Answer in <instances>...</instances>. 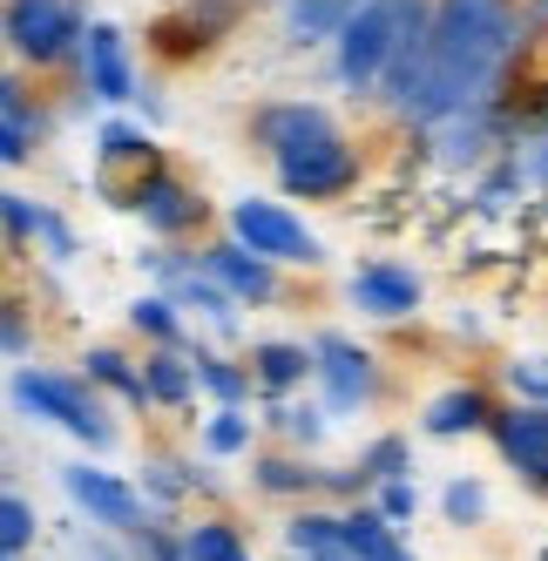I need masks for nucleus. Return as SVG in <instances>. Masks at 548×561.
<instances>
[{"instance_id":"1","label":"nucleus","mask_w":548,"mask_h":561,"mask_svg":"<svg viewBox=\"0 0 548 561\" xmlns=\"http://www.w3.org/2000/svg\"><path fill=\"white\" fill-rule=\"evenodd\" d=\"M528 42V21L515 0H441L434 8V68H426L420 95L407 102V123L441 129L467 108H488L494 89L507 82Z\"/></svg>"},{"instance_id":"2","label":"nucleus","mask_w":548,"mask_h":561,"mask_svg":"<svg viewBox=\"0 0 548 561\" xmlns=\"http://www.w3.org/2000/svg\"><path fill=\"white\" fill-rule=\"evenodd\" d=\"M14 407L34 420H55L61 433H75L89 454L115 447V420L102 413V399L89 379H68V373H42V366H21L14 373Z\"/></svg>"},{"instance_id":"3","label":"nucleus","mask_w":548,"mask_h":561,"mask_svg":"<svg viewBox=\"0 0 548 561\" xmlns=\"http://www.w3.org/2000/svg\"><path fill=\"white\" fill-rule=\"evenodd\" d=\"M61 488H68V501L82 507L102 535H123V541H142V535H156L163 528V514L149 507V494L142 488H129L123 473H109V467H61Z\"/></svg>"},{"instance_id":"4","label":"nucleus","mask_w":548,"mask_h":561,"mask_svg":"<svg viewBox=\"0 0 548 561\" xmlns=\"http://www.w3.org/2000/svg\"><path fill=\"white\" fill-rule=\"evenodd\" d=\"M407 14H413V0H373V8L339 34V82L352 95H366V89L379 95L386 61H393L400 34H407Z\"/></svg>"},{"instance_id":"5","label":"nucleus","mask_w":548,"mask_h":561,"mask_svg":"<svg viewBox=\"0 0 548 561\" xmlns=\"http://www.w3.org/2000/svg\"><path fill=\"white\" fill-rule=\"evenodd\" d=\"M8 48L34 68H55L61 55L89 48V14L75 0H8Z\"/></svg>"},{"instance_id":"6","label":"nucleus","mask_w":548,"mask_h":561,"mask_svg":"<svg viewBox=\"0 0 548 561\" xmlns=\"http://www.w3.org/2000/svg\"><path fill=\"white\" fill-rule=\"evenodd\" d=\"M230 237H238L244 251L271 257V264H319L326 257L319 237H311L292 210L264 204V196H238V204H230Z\"/></svg>"},{"instance_id":"7","label":"nucleus","mask_w":548,"mask_h":561,"mask_svg":"<svg viewBox=\"0 0 548 561\" xmlns=\"http://www.w3.org/2000/svg\"><path fill=\"white\" fill-rule=\"evenodd\" d=\"M311 358H319V386H326V413H359L379 399V358L345 339V332H319L311 339Z\"/></svg>"},{"instance_id":"8","label":"nucleus","mask_w":548,"mask_h":561,"mask_svg":"<svg viewBox=\"0 0 548 561\" xmlns=\"http://www.w3.org/2000/svg\"><path fill=\"white\" fill-rule=\"evenodd\" d=\"M278 183H285V196H339V190L359 183V149L339 129L319 136V142H298V149L278 156Z\"/></svg>"},{"instance_id":"9","label":"nucleus","mask_w":548,"mask_h":561,"mask_svg":"<svg viewBox=\"0 0 548 561\" xmlns=\"http://www.w3.org/2000/svg\"><path fill=\"white\" fill-rule=\"evenodd\" d=\"M123 204L149 224V230H163V237H183V230H197L204 224V196L176 183L170 170H142L129 190H123Z\"/></svg>"},{"instance_id":"10","label":"nucleus","mask_w":548,"mask_h":561,"mask_svg":"<svg viewBox=\"0 0 548 561\" xmlns=\"http://www.w3.org/2000/svg\"><path fill=\"white\" fill-rule=\"evenodd\" d=\"M488 439H494V454L515 473H528V480L548 473V407H501Z\"/></svg>"},{"instance_id":"11","label":"nucleus","mask_w":548,"mask_h":561,"mask_svg":"<svg viewBox=\"0 0 548 561\" xmlns=\"http://www.w3.org/2000/svg\"><path fill=\"white\" fill-rule=\"evenodd\" d=\"M204 271H210L238 305H278V271H271V257L244 251L238 237H230V244H210V251H204Z\"/></svg>"},{"instance_id":"12","label":"nucleus","mask_w":548,"mask_h":561,"mask_svg":"<svg viewBox=\"0 0 548 561\" xmlns=\"http://www.w3.org/2000/svg\"><path fill=\"white\" fill-rule=\"evenodd\" d=\"M494 392L488 386H447L426 399V413H420V433L426 439H460V433H488L494 426Z\"/></svg>"},{"instance_id":"13","label":"nucleus","mask_w":548,"mask_h":561,"mask_svg":"<svg viewBox=\"0 0 548 561\" xmlns=\"http://www.w3.org/2000/svg\"><path fill=\"white\" fill-rule=\"evenodd\" d=\"M420 277L407 264H366L352 271V305H359L366 318H413L420 311Z\"/></svg>"},{"instance_id":"14","label":"nucleus","mask_w":548,"mask_h":561,"mask_svg":"<svg viewBox=\"0 0 548 561\" xmlns=\"http://www.w3.org/2000/svg\"><path fill=\"white\" fill-rule=\"evenodd\" d=\"M319 136H332V115L319 102H271V108H258V123H251V142H264L271 156H285L298 142H319Z\"/></svg>"},{"instance_id":"15","label":"nucleus","mask_w":548,"mask_h":561,"mask_svg":"<svg viewBox=\"0 0 548 561\" xmlns=\"http://www.w3.org/2000/svg\"><path fill=\"white\" fill-rule=\"evenodd\" d=\"M82 82L102 102H129L136 95V68H129V42L115 27H89V48H82Z\"/></svg>"},{"instance_id":"16","label":"nucleus","mask_w":548,"mask_h":561,"mask_svg":"<svg viewBox=\"0 0 548 561\" xmlns=\"http://www.w3.org/2000/svg\"><path fill=\"white\" fill-rule=\"evenodd\" d=\"M434 136H441V149H434L441 163L447 170H467V163H481V156H488V142L507 136V115L488 102V108H467V115H454V123H441Z\"/></svg>"},{"instance_id":"17","label":"nucleus","mask_w":548,"mask_h":561,"mask_svg":"<svg viewBox=\"0 0 548 561\" xmlns=\"http://www.w3.org/2000/svg\"><path fill=\"white\" fill-rule=\"evenodd\" d=\"M42 136H48V115L27 102V89L14 82H0V156H8V170H21L34 149H42Z\"/></svg>"},{"instance_id":"18","label":"nucleus","mask_w":548,"mask_h":561,"mask_svg":"<svg viewBox=\"0 0 548 561\" xmlns=\"http://www.w3.org/2000/svg\"><path fill=\"white\" fill-rule=\"evenodd\" d=\"M82 379H89V386H102V392H115V399H123V407H136V413H149V407H156L142 366H136L123 345H89V352H82Z\"/></svg>"},{"instance_id":"19","label":"nucleus","mask_w":548,"mask_h":561,"mask_svg":"<svg viewBox=\"0 0 548 561\" xmlns=\"http://www.w3.org/2000/svg\"><path fill=\"white\" fill-rule=\"evenodd\" d=\"M285 548H292L298 561H359V554H352V541H345V520L326 514V507L292 514V520H285Z\"/></svg>"},{"instance_id":"20","label":"nucleus","mask_w":548,"mask_h":561,"mask_svg":"<svg viewBox=\"0 0 548 561\" xmlns=\"http://www.w3.org/2000/svg\"><path fill=\"white\" fill-rule=\"evenodd\" d=\"M251 373L264 392H292L305 379H319V358H311V345H292V339H264L251 345Z\"/></svg>"},{"instance_id":"21","label":"nucleus","mask_w":548,"mask_h":561,"mask_svg":"<svg viewBox=\"0 0 548 561\" xmlns=\"http://www.w3.org/2000/svg\"><path fill=\"white\" fill-rule=\"evenodd\" d=\"M366 8H373V0H292L285 27H292V42H339Z\"/></svg>"},{"instance_id":"22","label":"nucleus","mask_w":548,"mask_h":561,"mask_svg":"<svg viewBox=\"0 0 548 561\" xmlns=\"http://www.w3.org/2000/svg\"><path fill=\"white\" fill-rule=\"evenodd\" d=\"M339 520H345V541H352V554H359V561H413L407 541H400V528L379 507H345Z\"/></svg>"},{"instance_id":"23","label":"nucleus","mask_w":548,"mask_h":561,"mask_svg":"<svg viewBox=\"0 0 548 561\" xmlns=\"http://www.w3.org/2000/svg\"><path fill=\"white\" fill-rule=\"evenodd\" d=\"M142 379H149L156 407H190V392H204L197 386V358H190V352H163V345L142 358Z\"/></svg>"},{"instance_id":"24","label":"nucleus","mask_w":548,"mask_h":561,"mask_svg":"<svg viewBox=\"0 0 548 561\" xmlns=\"http://www.w3.org/2000/svg\"><path fill=\"white\" fill-rule=\"evenodd\" d=\"M197 358V386L217 399V413H244V399H251V386H258V373L251 366H230V358H217V352H190Z\"/></svg>"},{"instance_id":"25","label":"nucleus","mask_w":548,"mask_h":561,"mask_svg":"<svg viewBox=\"0 0 548 561\" xmlns=\"http://www.w3.org/2000/svg\"><path fill=\"white\" fill-rule=\"evenodd\" d=\"M224 21H230V0H210V8H190V14H176V21H163V27H156V48H163V55L210 48Z\"/></svg>"},{"instance_id":"26","label":"nucleus","mask_w":548,"mask_h":561,"mask_svg":"<svg viewBox=\"0 0 548 561\" xmlns=\"http://www.w3.org/2000/svg\"><path fill=\"white\" fill-rule=\"evenodd\" d=\"M251 488L258 494H319L326 467H305L298 454H258L251 460Z\"/></svg>"},{"instance_id":"27","label":"nucleus","mask_w":548,"mask_h":561,"mask_svg":"<svg viewBox=\"0 0 548 561\" xmlns=\"http://www.w3.org/2000/svg\"><path fill=\"white\" fill-rule=\"evenodd\" d=\"M129 325H136L142 339H156L163 352H197V345L183 339V311H176V298H170V291L136 298V305H129Z\"/></svg>"},{"instance_id":"28","label":"nucleus","mask_w":548,"mask_h":561,"mask_svg":"<svg viewBox=\"0 0 548 561\" xmlns=\"http://www.w3.org/2000/svg\"><path fill=\"white\" fill-rule=\"evenodd\" d=\"M359 473L373 480V488H386V480H413V439L407 433H379L359 447Z\"/></svg>"},{"instance_id":"29","label":"nucleus","mask_w":548,"mask_h":561,"mask_svg":"<svg viewBox=\"0 0 548 561\" xmlns=\"http://www.w3.org/2000/svg\"><path fill=\"white\" fill-rule=\"evenodd\" d=\"M183 554L190 561H251L244 535L230 528V520H190V528H183Z\"/></svg>"},{"instance_id":"30","label":"nucleus","mask_w":548,"mask_h":561,"mask_svg":"<svg viewBox=\"0 0 548 561\" xmlns=\"http://www.w3.org/2000/svg\"><path fill=\"white\" fill-rule=\"evenodd\" d=\"M190 488H197V467H183V460H170V454L142 460V494H149V507H176Z\"/></svg>"},{"instance_id":"31","label":"nucleus","mask_w":548,"mask_h":561,"mask_svg":"<svg viewBox=\"0 0 548 561\" xmlns=\"http://www.w3.org/2000/svg\"><path fill=\"white\" fill-rule=\"evenodd\" d=\"M204 454H210V460L251 454V413H210V420H204Z\"/></svg>"},{"instance_id":"32","label":"nucleus","mask_w":548,"mask_h":561,"mask_svg":"<svg viewBox=\"0 0 548 561\" xmlns=\"http://www.w3.org/2000/svg\"><path fill=\"white\" fill-rule=\"evenodd\" d=\"M27 541H34V501L8 488V494H0V554L21 561V554H27Z\"/></svg>"},{"instance_id":"33","label":"nucleus","mask_w":548,"mask_h":561,"mask_svg":"<svg viewBox=\"0 0 548 561\" xmlns=\"http://www.w3.org/2000/svg\"><path fill=\"white\" fill-rule=\"evenodd\" d=\"M441 514L454 520V528H481V520H488V488H481V480H447V488H441Z\"/></svg>"},{"instance_id":"34","label":"nucleus","mask_w":548,"mask_h":561,"mask_svg":"<svg viewBox=\"0 0 548 561\" xmlns=\"http://www.w3.org/2000/svg\"><path fill=\"white\" fill-rule=\"evenodd\" d=\"M271 426H278L292 447H319L326 439V407H271Z\"/></svg>"},{"instance_id":"35","label":"nucleus","mask_w":548,"mask_h":561,"mask_svg":"<svg viewBox=\"0 0 548 561\" xmlns=\"http://www.w3.org/2000/svg\"><path fill=\"white\" fill-rule=\"evenodd\" d=\"M102 156H109V163H149V156H156V142L136 129V123H102Z\"/></svg>"},{"instance_id":"36","label":"nucleus","mask_w":548,"mask_h":561,"mask_svg":"<svg viewBox=\"0 0 548 561\" xmlns=\"http://www.w3.org/2000/svg\"><path fill=\"white\" fill-rule=\"evenodd\" d=\"M507 392H515V407H548V352L515 358V366H507Z\"/></svg>"},{"instance_id":"37","label":"nucleus","mask_w":548,"mask_h":561,"mask_svg":"<svg viewBox=\"0 0 548 561\" xmlns=\"http://www.w3.org/2000/svg\"><path fill=\"white\" fill-rule=\"evenodd\" d=\"M386 520H393V528H407V520L420 514V488H413V480H386V488H379V501H373Z\"/></svg>"},{"instance_id":"38","label":"nucleus","mask_w":548,"mask_h":561,"mask_svg":"<svg viewBox=\"0 0 548 561\" xmlns=\"http://www.w3.org/2000/svg\"><path fill=\"white\" fill-rule=\"evenodd\" d=\"M0 217H8V237H14V244H27V237L42 230V210H34L27 196H14V190L0 196Z\"/></svg>"},{"instance_id":"39","label":"nucleus","mask_w":548,"mask_h":561,"mask_svg":"<svg viewBox=\"0 0 548 561\" xmlns=\"http://www.w3.org/2000/svg\"><path fill=\"white\" fill-rule=\"evenodd\" d=\"M0 345H8V358H27V305L21 298L0 305Z\"/></svg>"},{"instance_id":"40","label":"nucleus","mask_w":548,"mask_h":561,"mask_svg":"<svg viewBox=\"0 0 548 561\" xmlns=\"http://www.w3.org/2000/svg\"><path fill=\"white\" fill-rule=\"evenodd\" d=\"M129 548H136V561H190L183 554V535H170V528H156V535H142Z\"/></svg>"},{"instance_id":"41","label":"nucleus","mask_w":548,"mask_h":561,"mask_svg":"<svg viewBox=\"0 0 548 561\" xmlns=\"http://www.w3.org/2000/svg\"><path fill=\"white\" fill-rule=\"evenodd\" d=\"M34 237L48 244V257H75V230H68L61 217H48V210H42V230H34Z\"/></svg>"},{"instance_id":"42","label":"nucleus","mask_w":548,"mask_h":561,"mask_svg":"<svg viewBox=\"0 0 548 561\" xmlns=\"http://www.w3.org/2000/svg\"><path fill=\"white\" fill-rule=\"evenodd\" d=\"M522 21H528V34L548 27V0H522Z\"/></svg>"},{"instance_id":"43","label":"nucleus","mask_w":548,"mask_h":561,"mask_svg":"<svg viewBox=\"0 0 548 561\" xmlns=\"http://www.w3.org/2000/svg\"><path fill=\"white\" fill-rule=\"evenodd\" d=\"M528 170H535V176L548 183V136H541V149H535V163H528Z\"/></svg>"},{"instance_id":"44","label":"nucleus","mask_w":548,"mask_h":561,"mask_svg":"<svg viewBox=\"0 0 548 561\" xmlns=\"http://www.w3.org/2000/svg\"><path fill=\"white\" fill-rule=\"evenodd\" d=\"M89 561H123L115 548H102V541H89Z\"/></svg>"},{"instance_id":"45","label":"nucleus","mask_w":548,"mask_h":561,"mask_svg":"<svg viewBox=\"0 0 548 561\" xmlns=\"http://www.w3.org/2000/svg\"><path fill=\"white\" fill-rule=\"evenodd\" d=\"M528 488H541V494H548V473H535V480H528Z\"/></svg>"},{"instance_id":"46","label":"nucleus","mask_w":548,"mask_h":561,"mask_svg":"<svg viewBox=\"0 0 548 561\" xmlns=\"http://www.w3.org/2000/svg\"><path fill=\"white\" fill-rule=\"evenodd\" d=\"M541 561H548V548H541Z\"/></svg>"}]
</instances>
